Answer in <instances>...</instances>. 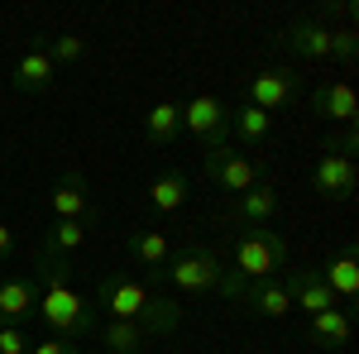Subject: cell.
<instances>
[{
    "mask_svg": "<svg viewBox=\"0 0 359 354\" xmlns=\"http://www.w3.org/2000/svg\"><path fill=\"white\" fill-rule=\"evenodd\" d=\"M86 245V220H53L43 235V259H62Z\"/></svg>",
    "mask_w": 359,
    "mask_h": 354,
    "instance_id": "cell-20",
    "label": "cell"
},
{
    "mask_svg": "<svg viewBox=\"0 0 359 354\" xmlns=\"http://www.w3.org/2000/svg\"><path fill=\"white\" fill-rule=\"evenodd\" d=\"M182 130L201 139V149H216V144H230V110L225 101H216L211 91L192 96L182 106Z\"/></svg>",
    "mask_w": 359,
    "mask_h": 354,
    "instance_id": "cell-5",
    "label": "cell"
},
{
    "mask_svg": "<svg viewBox=\"0 0 359 354\" xmlns=\"http://www.w3.org/2000/svg\"><path fill=\"white\" fill-rule=\"evenodd\" d=\"M311 106H316L321 120H331V125H350V130H355V120H359V96H355V86L345 82V77L321 82L316 91H311Z\"/></svg>",
    "mask_w": 359,
    "mask_h": 354,
    "instance_id": "cell-9",
    "label": "cell"
},
{
    "mask_svg": "<svg viewBox=\"0 0 359 354\" xmlns=\"http://www.w3.org/2000/svg\"><path fill=\"white\" fill-rule=\"evenodd\" d=\"M139 326H144V335H172V330L182 326V306H177V301H168V297H154Z\"/></svg>",
    "mask_w": 359,
    "mask_h": 354,
    "instance_id": "cell-25",
    "label": "cell"
},
{
    "mask_svg": "<svg viewBox=\"0 0 359 354\" xmlns=\"http://www.w3.org/2000/svg\"><path fill=\"white\" fill-rule=\"evenodd\" d=\"M321 278H326V287L335 292V301H340V297H355V292H359V259H355V245L345 249V254H335L331 264L321 268Z\"/></svg>",
    "mask_w": 359,
    "mask_h": 354,
    "instance_id": "cell-19",
    "label": "cell"
},
{
    "mask_svg": "<svg viewBox=\"0 0 359 354\" xmlns=\"http://www.w3.org/2000/svg\"><path fill=\"white\" fill-rule=\"evenodd\" d=\"M39 306V287L29 278H5L0 282V326H25Z\"/></svg>",
    "mask_w": 359,
    "mask_h": 354,
    "instance_id": "cell-12",
    "label": "cell"
},
{
    "mask_svg": "<svg viewBox=\"0 0 359 354\" xmlns=\"http://www.w3.org/2000/svg\"><path fill=\"white\" fill-rule=\"evenodd\" d=\"M39 273H43V292H39L34 316L53 330L57 340H72V345L86 340V335H96V306L67 282V264H57V259H39Z\"/></svg>",
    "mask_w": 359,
    "mask_h": 354,
    "instance_id": "cell-1",
    "label": "cell"
},
{
    "mask_svg": "<svg viewBox=\"0 0 359 354\" xmlns=\"http://www.w3.org/2000/svg\"><path fill=\"white\" fill-rule=\"evenodd\" d=\"M182 201H187V177L182 172H163V177L149 182V206L154 211H177Z\"/></svg>",
    "mask_w": 359,
    "mask_h": 354,
    "instance_id": "cell-24",
    "label": "cell"
},
{
    "mask_svg": "<svg viewBox=\"0 0 359 354\" xmlns=\"http://www.w3.org/2000/svg\"><path fill=\"white\" fill-rule=\"evenodd\" d=\"M311 187L321 196H350L359 187V163L350 154H321V163L311 168Z\"/></svg>",
    "mask_w": 359,
    "mask_h": 354,
    "instance_id": "cell-10",
    "label": "cell"
},
{
    "mask_svg": "<svg viewBox=\"0 0 359 354\" xmlns=\"http://www.w3.org/2000/svg\"><path fill=\"white\" fill-rule=\"evenodd\" d=\"M235 216L245 220L249 230H254V225H269V220L278 216V187H273V182H254L249 191H240Z\"/></svg>",
    "mask_w": 359,
    "mask_h": 354,
    "instance_id": "cell-17",
    "label": "cell"
},
{
    "mask_svg": "<svg viewBox=\"0 0 359 354\" xmlns=\"http://www.w3.org/2000/svg\"><path fill=\"white\" fill-rule=\"evenodd\" d=\"M201 172L216 182L221 191H249L254 182H264V168L254 163L249 154H235L230 144H216V149H201Z\"/></svg>",
    "mask_w": 359,
    "mask_h": 354,
    "instance_id": "cell-4",
    "label": "cell"
},
{
    "mask_svg": "<svg viewBox=\"0 0 359 354\" xmlns=\"http://www.w3.org/2000/svg\"><path fill=\"white\" fill-rule=\"evenodd\" d=\"M245 106L254 110H269V115H278V110H287L292 101H297V72H287V67H269V72H254L245 82Z\"/></svg>",
    "mask_w": 359,
    "mask_h": 354,
    "instance_id": "cell-8",
    "label": "cell"
},
{
    "mask_svg": "<svg viewBox=\"0 0 359 354\" xmlns=\"http://www.w3.org/2000/svg\"><path fill=\"white\" fill-rule=\"evenodd\" d=\"M177 130H182V106H172V101L149 106V115H144V135H149V144L168 149V144L177 139Z\"/></svg>",
    "mask_w": 359,
    "mask_h": 354,
    "instance_id": "cell-18",
    "label": "cell"
},
{
    "mask_svg": "<svg viewBox=\"0 0 359 354\" xmlns=\"http://www.w3.org/2000/svg\"><path fill=\"white\" fill-rule=\"evenodd\" d=\"M130 254H135L144 268H163L168 259H172V245H168L163 230H135L130 235Z\"/></svg>",
    "mask_w": 359,
    "mask_h": 354,
    "instance_id": "cell-22",
    "label": "cell"
},
{
    "mask_svg": "<svg viewBox=\"0 0 359 354\" xmlns=\"http://www.w3.org/2000/svg\"><path fill=\"white\" fill-rule=\"evenodd\" d=\"M29 354H82L72 340H57V335H48V340H34L29 345Z\"/></svg>",
    "mask_w": 359,
    "mask_h": 354,
    "instance_id": "cell-28",
    "label": "cell"
},
{
    "mask_svg": "<svg viewBox=\"0 0 359 354\" xmlns=\"http://www.w3.org/2000/svg\"><path fill=\"white\" fill-rule=\"evenodd\" d=\"M154 273H158L163 282H172L177 292H187V297L221 292L225 301H240V292H245V282L225 268V259L216 249H206V245H192V249H182V254H172L163 268H154Z\"/></svg>",
    "mask_w": 359,
    "mask_h": 354,
    "instance_id": "cell-2",
    "label": "cell"
},
{
    "mask_svg": "<svg viewBox=\"0 0 359 354\" xmlns=\"http://www.w3.org/2000/svg\"><path fill=\"white\" fill-rule=\"evenodd\" d=\"M43 53L53 57V67H57V62H62V67H67V62H77V57L86 53V39H82V34H57L53 43H48V48H43Z\"/></svg>",
    "mask_w": 359,
    "mask_h": 354,
    "instance_id": "cell-26",
    "label": "cell"
},
{
    "mask_svg": "<svg viewBox=\"0 0 359 354\" xmlns=\"http://www.w3.org/2000/svg\"><path fill=\"white\" fill-rule=\"evenodd\" d=\"M48 206H53V220H86V216H91V206H86V182L77 177V172L57 177Z\"/></svg>",
    "mask_w": 359,
    "mask_h": 354,
    "instance_id": "cell-15",
    "label": "cell"
},
{
    "mask_svg": "<svg viewBox=\"0 0 359 354\" xmlns=\"http://www.w3.org/2000/svg\"><path fill=\"white\" fill-rule=\"evenodd\" d=\"M240 306H249L254 316L278 321V316H287V311H292V292H287V282H283V278H269V282H254L249 292H240Z\"/></svg>",
    "mask_w": 359,
    "mask_h": 354,
    "instance_id": "cell-13",
    "label": "cell"
},
{
    "mask_svg": "<svg viewBox=\"0 0 359 354\" xmlns=\"http://www.w3.org/2000/svg\"><path fill=\"white\" fill-rule=\"evenodd\" d=\"M306 330H311V340H321V345H350L355 316H350L345 306H326V311L306 316Z\"/></svg>",
    "mask_w": 359,
    "mask_h": 354,
    "instance_id": "cell-16",
    "label": "cell"
},
{
    "mask_svg": "<svg viewBox=\"0 0 359 354\" xmlns=\"http://www.w3.org/2000/svg\"><path fill=\"white\" fill-rule=\"evenodd\" d=\"M287 292H292V306H297V311H306V316H316V311L335 306V292L326 287L321 268H297L292 278H287Z\"/></svg>",
    "mask_w": 359,
    "mask_h": 354,
    "instance_id": "cell-11",
    "label": "cell"
},
{
    "mask_svg": "<svg viewBox=\"0 0 359 354\" xmlns=\"http://www.w3.org/2000/svg\"><path fill=\"white\" fill-rule=\"evenodd\" d=\"M292 264V245L278 235V230H269V225H254V230H245L240 240H235V278L240 282H269V278H278V273Z\"/></svg>",
    "mask_w": 359,
    "mask_h": 354,
    "instance_id": "cell-3",
    "label": "cell"
},
{
    "mask_svg": "<svg viewBox=\"0 0 359 354\" xmlns=\"http://www.w3.org/2000/svg\"><path fill=\"white\" fill-rule=\"evenodd\" d=\"M57 77V67H53V57L43 53V48H29L20 62H15V77H10V86L15 91H48Z\"/></svg>",
    "mask_w": 359,
    "mask_h": 354,
    "instance_id": "cell-14",
    "label": "cell"
},
{
    "mask_svg": "<svg viewBox=\"0 0 359 354\" xmlns=\"http://www.w3.org/2000/svg\"><path fill=\"white\" fill-rule=\"evenodd\" d=\"M149 301L154 292L139 282V278H125V273H111V278H101V306L111 311V321H144V311H149Z\"/></svg>",
    "mask_w": 359,
    "mask_h": 354,
    "instance_id": "cell-6",
    "label": "cell"
},
{
    "mask_svg": "<svg viewBox=\"0 0 359 354\" xmlns=\"http://www.w3.org/2000/svg\"><path fill=\"white\" fill-rule=\"evenodd\" d=\"M29 340L25 326H0V354H29Z\"/></svg>",
    "mask_w": 359,
    "mask_h": 354,
    "instance_id": "cell-27",
    "label": "cell"
},
{
    "mask_svg": "<svg viewBox=\"0 0 359 354\" xmlns=\"http://www.w3.org/2000/svg\"><path fill=\"white\" fill-rule=\"evenodd\" d=\"M10 249H15V230L0 220V259H10Z\"/></svg>",
    "mask_w": 359,
    "mask_h": 354,
    "instance_id": "cell-29",
    "label": "cell"
},
{
    "mask_svg": "<svg viewBox=\"0 0 359 354\" xmlns=\"http://www.w3.org/2000/svg\"><path fill=\"white\" fill-rule=\"evenodd\" d=\"M230 135H240L245 144H264L273 135V115L269 110H254V106H240L230 115Z\"/></svg>",
    "mask_w": 359,
    "mask_h": 354,
    "instance_id": "cell-23",
    "label": "cell"
},
{
    "mask_svg": "<svg viewBox=\"0 0 359 354\" xmlns=\"http://www.w3.org/2000/svg\"><path fill=\"white\" fill-rule=\"evenodd\" d=\"M283 43L297 57H355V34H331L326 25H292Z\"/></svg>",
    "mask_w": 359,
    "mask_h": 354,
    "instance_id": "cell-7",
    "label": "cell"
},
{
    "mask_svg": "<svg viewBox=\"0 0 359 354\" xmlns=\"http://www.w3.org/2000/svg\"><path fill=\"white\" fill-rule=\"evenodd\" d=\"M96 340L111 354H139L149 335H144V326H135V321H106V326H96Z\"/></svg>",
    "mask_w": 359,
    "mask_h": 354,
    "instance_id": "cell-21",
    "label": "cell"
}]
</instances>
